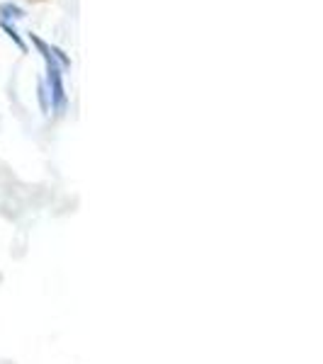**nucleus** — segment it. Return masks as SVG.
Wrapping results in <instances>:
<instances>
[{
  "label": "nucleus",
  "instance_id": "7ed1b4c3",
  "mask_svg": "<svg viewBox=\"0 0 323 364\" xmlns=\"http://www.w3.org/2000/svg\"><path fill=\"white\" fill-rule=\"evenodd\" d=\"M32 3H42V0H32Z\"/></svg>",
  "mask_w": 323,
  "mask_h": 364
},
{
  "label": "nucleus",
  "instance_id": "f03ea898",
  "mask_svg": "<svg viewBox=\"0 0 323 364\" xmlns=\"http://www.w3.org/2000/svg\"><path fill=\"white\" fill-rule=\"evenodd\" d=\"M0 27H3L5 32H8V37L13 39V42L17 44V49H20V51H27V46H25V42H22V39H20V34H17L15 29L8 25V22H0Z\"/></svg>",
  "mask_w": 323,
  "mask_h": 364
},
{
  "label": "nucleus",
  "instance_id": "f257e3e1",
  "mask_svg": "<svg viewBox=\"0 0 323 364\" xmlns=\"http://www.w3.org/2000/svg\"><path fill=\"white\" fill-rule=\"evenodd\" d=\"M0 13L8 15V17H15V20H20V17H25V10L17 8V5H13V3H3V5H0Z\"/></svg>",
  "mask_w": 323,
  "mask_h": 364
}]
</instances>
